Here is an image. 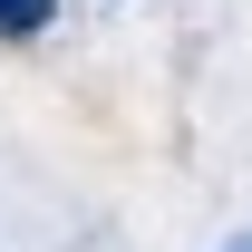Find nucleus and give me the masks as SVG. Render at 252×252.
<instances>
[{
  "label": "nucleus",
  "mask_w": 252,
  "mask_h": 252,
  "mask_svg": "<svg viewBox=\"0 0 252 252\" xmlns=\"http://www.w3.org/2000/svg\"><path fill=\"white\" fill-rule=\"evenodd\" d=\"M233 252H252V243H233Z\"/></svg>",
  "instance_id": "obj_2"
},
{
  "label": "nucleus",
  "mask_w": 252,
  "mask_h": 252,
  "mask_svg": "<svg viewBox=\"0 0 252 252\" xmlns=\"http://www.w3.org/2000/svg\"><path fill=\"white\" fill-rule=\"evenodd\" d=\"M59 20V0H0V39H39Z\"/></svg>",
  "instance_id": "obj_1"
}]
</instances>
